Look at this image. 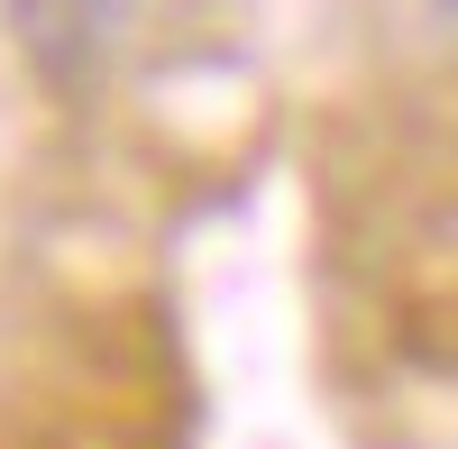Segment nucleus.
<instances>
[{
	"mask_svg": "<svg viewBox=\"0 0 458 449\" xmlns=\"http://www.w3.org/2000/svg\"><path fill=\"white\" fill-rule=\"evenodd\" d=\"M440 19H449V28H458V0H440Z\"/></svg>",
	"mask_w": 458,
	"mask_h": 449,
	"instance_id": "nucleus-1",
	"label": "nucleus"
}]
</instances>
